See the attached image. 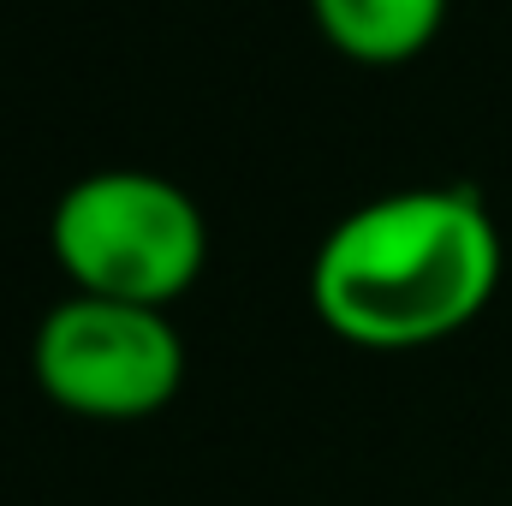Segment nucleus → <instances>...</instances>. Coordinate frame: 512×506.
Instances as JSON below:
<instances>
[{"mask_svg": "<svg viewBox=\"0 0 512 506\" xmlns=\"http://www.w3.org/2000/svg\"><path fill=\"white\" fill-rule=\"evenodd\" d=\"M501 268L495 209L471 185H411L334 221L310 262V304L364 352H417L471 328Z\"/></svg>", "mask_w": 512, "mask_h": 506, "instance_id": "obj_1", "label": "nucleus"}, {"mask_svg": "<svg viewBox=\"0 0 512 506\" xmlns=\"http://www.w3.org/2000/svg\"><path fill=\"white\" fill-rule=\"evenodd\" d=\"M48 251L72 292L167 310L209 268V215L149 167H96L60 191Z\"/></svg>", "mask_w": 512, "mask_h": 506, "instance_id": "obj_2", "label": "nucleus"}, {"mask_svg": "<svg viewBox=\"0 0 512 506\" xmlns=\"http://www.w3.org/2000/svg\"><path fill=\"white\" fill-rule=\"evenodd\" d=\"M30 370L48 405L90 423H143L173 405L185 381V340L167 310L66 292L30 340Z\"/></svg>", "mask_w": 512, "mask_h": 506, "instance_id": "obj_3", "label": "nucleus"}, {"mask_svg": "<svg viewBox=\"0 0 512 506\" xmlns=\"http://www.w3.org/2000/svg\"><path fill=\"white\" fill-rule=\"evenodd\" d=\"M447 6L453 0H310L322 36L358 66H405V60H417L441 36Z\"/></svg>", "mask_w": 512, "mask_h": 506, "instance_id": "obj_4", "label": "nucleus"}]
</instances>
